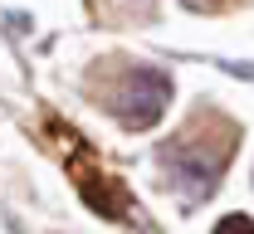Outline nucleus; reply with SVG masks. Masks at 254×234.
Returning a JSON list of instances; mask_svg holds the SVG:
<instances>
[{
    "label": "nucleus",
    "instance_id": "f257e3e1",
    "mask_svg": "<svg viewBox=\"0 0 254 234\" xmlns=\"http://www.w3.org/2000/svg\"><path fill=\"white\" fill-rule=\"evenodd\" d=\"M235 141H240V127L225 122V117H215V112H205V117L186 122L181 132L161 146L166 176L186 190L190 200H205L215 190V181L225 176V166H230Z\"/></svg>",
    "mask_w": 254,
    "mask_h": 234
},
{
    "label": "nucleus",
    "instance_id": "20e7f679",
    "mask_svg": "<svg viewBox=\"0 0 254 234\" xmlns=\"http://www.w3.org/2000/svg\"><path fill=\"white\" fill-rule=\"evenodd\" d=\"M215 234H254V220L250 215H230V220L215 225Z\"/></svg>",
    "mask_w": 254,
    "mask_h": 234
},
{
    "label": "nucleus",
    "instance_id": "39448f33",
    "mask_svg": "<svg viewBox=\"0 0 254 234\" xmlns=\"http://www.w3.org/2000/svg\"><path fill=\"white\" fill-rule=\"evenodd\" d=\"M186 5H195V10H215V5H225V0H186Z\"/></svg>",
    "mask_w": 254,
    "mask_h": 234
},
{
    "label": "nucleus",
    "instance_id": "f03ea898",
    "mask_svg": "<svg viewBox=\"0 0 254 234\" xmlns=\"http://www.w3.org/2000/svg\"><path fill=\"white\" fill-rule=\"evenodd\" d=\"M98 98H103V107L123 122L127 132H142V127H152L161 112H166L171 78L161 68H127L123 78L113 83V93H98Z\"/></svg>",
    "mask_w": 254,
    "mask_h": 234
},
{
    "label": "nucleus",
    "instance_id": "7ed1b4c3",
    "mask_svg": "<svg viewBox=\"0 0 254 234\" xmlns=\"http://www.w3.org/2000/svg\"><path fill=\"white\" fill-rule=\"evenodd\" d=\"M73 171V181H78V190H83V200L93 205L98 215H127V190L118 186V181H108V176H98L93 166H68Z\"/></svg>",
    "mask_w": 254,
    "mask_h": 234
}]
</instances>
